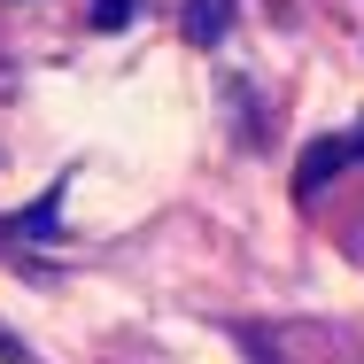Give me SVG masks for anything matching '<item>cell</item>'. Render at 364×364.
Here are the masks:
<instances>
[{
	"label": "cell",
	"instance_id": "cell-1",
	"mask_svg": "<svg viewBox=\"0 0 364 364\" xmlns=\"http://www.w3.org/2000/svg\"><path fill=\"white\" fill-rule=\"evenodd\" d=\"M357 155H364V124H357V132H341V140H318L310 155H302V171H294V194H318V186H326L333 171H349Z\"/></svg>",
	"mask_w": 364,
	"mask_h": 364
},
{
	"label": "cell",
	"instance_id": "cell-2",
	"mask_svg": "<svg viewBox=\"0 0 364 364\" xmlns=\"http://www.w3.org/2000/svg\"><path fill=\"white\" fill-rule=\"evenodd\" d=\"M232 31V0H186V39L194 47H218Z\"/></svg>",
	"mask_w": 364,
	"mask_h": 364
},
{
	"label": "cell",
	"instance_id": "cell-3",
	"mask_svg": "<svg viewBox=\"0 0 364 364\" xmlns=\"http://www.w3.org/2000/svg\"><path fill=\"white\" fill-rule=\"evenodd\" d=\"M55 218H63V186H47V194H39V202H31L23 218H8V232H47Z\"/></svg>",
	"mask_w": 364,
	"mask_h": 364
},
{
	"label": "cell",
	"instance_id": "cell-4",
	"mask_svg": "<svg viewBox=\"0 0 364 364\" xmlns=\"http://www.w3.org/2000/svg\"><path fill=\"white\" fill-rule=\"evenodd\" d=\"M93 23H101V31H117V23H132V0H93Z\"/></svg>",
	"mask_w": 364,
	"mask_h": 364
}]
</instances>
